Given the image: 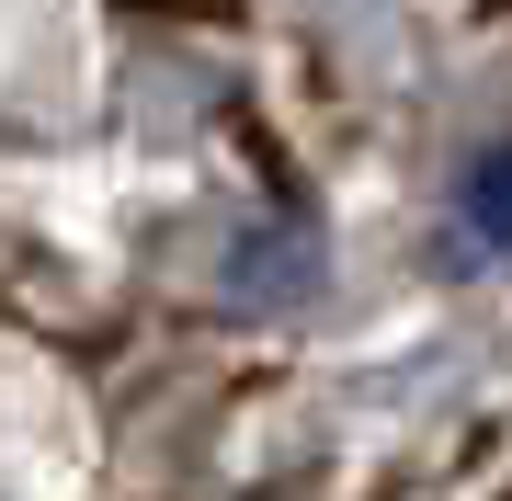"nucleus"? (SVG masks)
I'll return each instance as SVG.
<instances>
[{
  "instance_id": "nucleus-3",
  "label": "nucleus",
  "mask_w": 512,
  "mask_h": 501,
  "mask_svg": "<svg viewBox=\"0 0 512 501\" xmlns=\"http://www.w3.org/2000/svg\"><path fill=\"white\" fill-rule=\"evenodd\" d=\"M114 12H148V0H114Z\"/></svg>"
},
{
  "instance_id": "nucleus-1",
  "label": "nucleus",
  "mask_w": 512,
  "mask_h": 501,
  "mask_svg": "<svg viewBox=\"0 0 512 501\" xmlns=\"http://www.w3.org/2000/svg\"><path fill=\"white\" fill-rule=\"evenodd\" d=\"M456 240L467 251H512V137L490 160H467V183H456Z\"/></svg>"
},
{
  "instance_id": "nucleus-2",
  "label": "nucleus",
  "mask_w": 512,
  "mask_h": 501,
  "mask_svg": "<svg viewBox=\"0 0 512 501\" xmlns=\"http://www.w3.org/2000/svg\"><path fill=\"white\" fill-rule=\"evenodd\" d=\"M239 285H251V297H296V285H319V240H274V251H239Z\"/></svg>"
}]
</instances>
